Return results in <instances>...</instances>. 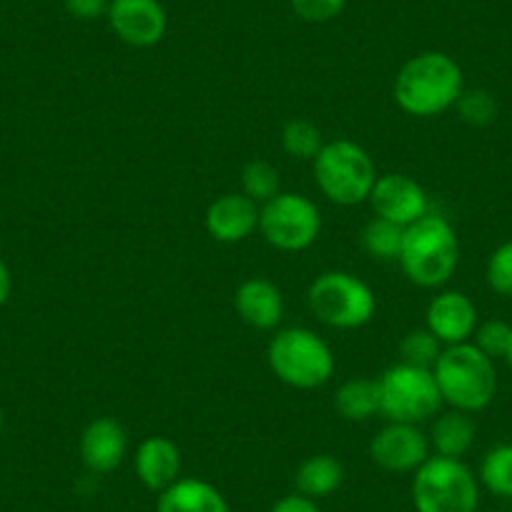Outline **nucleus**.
Listing matches in <instances>:
<instances>
[{"label": "nucleus", "mask_w": 512, "mask_h": 512, "mask_svg": "<svg viewBox=\"0 0 512 512\" xmlns=\"http://www.w3.org/2000/svg\"><path fill=\"white\" fill-rule=\"evenodd\" d=\"M465 91V76L447 53L425 51L410 58L395 78V101L405 113L432 118L455 108Z\"/></svg>", "instance_id": "obj_1"}, {"label": "nucleus", "mask_w": 512, "mask_h": 512, "mask_svg": "<svg viewBox=\"0 0 512 512\" xmlns=\"http://www.w3.org/2000/svg\"><path fill=\"white\" fill-rule=\"evenodd\" d=\"M400 267L412 284L422 289H440L455 277L460 264V241L445 216L430 211L405 229Z\"/></svg>", "instance_id": "obj_2"}, {"label": "nucleus", "mask_w": 512, "mask_h": 512, "mask_svg": "<svg viewBox=\"0 0 512 512\" xmlns=\"http://www.w3.org/2000/svg\"><path fill=\"white\" fill-rule=\"evenodd\" d=\"M432 374L437 379L445 405L462 412H482L497 395V369L495 359L472 342L452 344L442 349Z\"/></svg>", "instance_id": "obj_3"}, {"label": "nucleus", "mask_w": 512, "mask_h": 512, "mask_svg": "<svg viewBox=\"0 0 512 512\" xmlns=\"http://www.w3.org/2000/svg\"><path fill=\"white\" fill-rule=\"evenodd\" d=\"M267 362L279 382L294 390H317L332 379L334 352L307 327L279 329L267 349Z\"/></svg>", "instance_id": "obj_4"}, {"label": "nucleus", "mask_w": 512, "mask_h": 512, "mask_svg": "<svg viewBox=\"0 0 512 512\" xmlns=\"http://www.w3.org/2000/svg\"><path fill=\"white\" fill-rule=\"evenodd\" d=\"M312 166L317 189L337 206H357L369 201L379 176L369 151L349 139L324 144Z\"/></svg>", "instance_id": "obj_5"}, {"label": "nucleus", "mask_w": 512, "mask_h": 512, "mask_svg": "<svg viewBox=\"0 0 512 512\" xmlns=\"http://www.w3.org/2000/svg\"><path fill=\"white\" fill-rule=\"evenodd\" d=\"M377 382L379 415L387 417V422L422 425L437 417L440 407L445 405L432 369L397 362L390 369H384Z\"/></svg>", "instance_id": "obj_6"}, {"label": "nucleus", "mask_w": 512, "mask_h": 512, "mask_svg": "<svg viewBox=\"0 0 512 512\" xmlns=\"http://www.w3.org/2000/svg\"><path fill=\"white\" fill-rule=\"evenodd\" d=\"M412 502L417 512H477V477L462 460L430 455L412 477Z\"/></svg>", "instance_id": "obj_7"}, {"label": "nucleus", "mask_w": 512, "mask_h": 512, "mask_svg": "<svg viewBox=\"0 0 512 512\" xmlns=\"http://www.w3.org/2000/svg\"><path fill=\"white\" fill-rule=\"evenodd\" d=\"M309 309L334 329H359L377 312V297L367 282L349 272H324L309 284Z\"/></svg>", "instance_id": "obj_8"}, {"label": "nucleus", "mask_w": 512, "mask_h": 512, "mask_svg": "<svg viewBox=\"0 0 512 512\" xmlns=\"http://www.w3.org/2000/svg\"><path fill=\"white\" fill-rule=\"evenodd\" d=\"M259 231L279 251H304L322 234V214L304 194L279 191L259 209Z\"/></svg>", "instance_id": "obj_9"}, {"label": "nucleus", "mask_w": 512, "mask_h": 512, "mask_svg": "<svg viewBox=\"0 0 512 512\" xmlns=\"http://www.w3.org/2000/svg\"><path fill=\"white\" fill-rule=\"evenodd\" d=\"M430 452V437L410 422H387L369 442V457L384 472H415L430 460Z\"/></svg>", "instance_id": "obj_10"}, {"label": "nucleus", "mask_w": 512, "mask_h": 512, "mask_svg": "<svg viewBox=\"0 0 512 512\" xmlns=\"http://www.w3.org/2000/svg\"><path fill=\"white\" fill-rule=\"evenodd\" d=\"M106 18L118 41L134 48H151L161 43L169 26L159 0H111Z\"/></svg>", "instance_id": "obj_11"}, {"label": "nucleus", "mask_w": 512, "mask_h": 512, "mask_svg": "<svg viewBox=\"0 0 512 512\" xmlns=\"http://www.w3.org/2000/svg\"><path fill=\"white\" fill-rule=\"evenodd\" d=\"M369 204H372L374 214L379 219L392 221V224L402 226V229H407L415 221H420L422 216L430 214L427 191L407 174L377 176V184H374L372 194H369Z\"/></svg>", "instance_id": "obj_12"}, {"label": "nucleus", "mask_w": 512, "mask_h": 512, "mask_svg": "<svg viewBox=\"0 0 512 512\" xmlns=\"http://www.w3.org/2000/svg\"><path fill=\"white\" fill-rule=\"evenodd\" d=\"M425 327L440 339L442 347L470 342L477 329V307L465 292H437L427 304Z\"/></svg>", "instance_id": "obj_13"}, {"label": "nucleus", "mask_w": 512, "mask_h": 512, "mask_svg": "<svg viewBox=\"0 0 512 512\" xmlns=\"http://www.w3.org/2000/svg\"><path fill=\"white\" fill-rule=\"evenodd\" d=\"M126 452L128 435L121 422H116L113 417H96L93 422H88L78 440V455L93 475H108V472L118 470Z\"/></svg>", "instance_id": "obj_14"}, {"label": "nucleus", "mask_w": 512, "mask_h": 512, "mask_svg": "<svg viewBox=\"0 0 512 512\" xmlns=\"http://www.w3.org/2000/svg\"><path fill=\"white\" fill-rule=\"evenodd\" d=\"M259 209L262 206L241 191L239 194H221L206 209V231L211 239L221 241V244H239L259 229Z\"/></svg>", "instance_id": "obj_15"}, {"label": "nucleus", "mask_w": 512, "mask_h": 512, "mask_svg": "<svg viewBox=\"0 0 512 512\" xmlns=\"http://www.w3.org/2000/svg\"><path fill=\"white\" fill-rule=\"evenodd\" d=\"M234 307L241 322L254 329H277L284 319L282 289L264 277H251L239 284L234 294Z\"/></svg>", "instance_id": "obj_16"}, {"label": "nucleus", "mask_w": 512, "mask_h": 512, "mask_svg": "<svg viewBox=\"0 0 512 512\" xmlns=\"http://www.w3.org/2000/svg\"><path fill=\"white\" fill-rule=\"evenodd\" d=\"M134 470L141 485L151 492H164L181 477V450L164 435L146 437L136 447Z\"/></svg>", "instance_id": "obj_17"}, {"label": "nucleus", "mask_w": 512, "mask_h": 512, "mask_svg": "<svg viewBox=\"0 0 512 512\" xmlns=\"http://www.w3.org/2000/svg\"><path fill=\"white\" fill-rule=\"evenodd\" d=\"M156 512H231V507L211 482L199 477H179L159 495Z\"/></svg>", "instance_id": "obj_18"}, {"label": "nucleus", "mask_w": 512, "mask_h": 512, "mask_svg": "<svg viewBox=\"0 0 512 512\" xmlns=\"http://www.w3.org/2000/svg\"><path fill=\"white\" fill-rule=\"evenodd\" d=\"M427 437H430V447L435 450V455L462 460L475 445L477 425L470 412L452 410L450 407V410L435 417Z\"/></svg>", "instance_id": "obj_19"}, {"label": "nucleus", "mask_w": 512, "mask_h": 512, "mask_svg": "<svg viewBox=\"0 0 512 512\" xmlns=\"http://www.w3.org/2000/svg\"><path fill=\"white\" fill-rule=\"evenodd\" d=\"M294 482H297L299 495L319 500L342 487L344 467L334 455H312L299 465Z\"/></svg>", "instance_id": "obj_20"}, {"label": "nucleus", "mask_w": 512, "mask_h": 512, "mask_svg": "<svg viewBox=\"0 0 512 512\" xmlns=\"http://www.w3.org/2000/svg\"><path fill=\"white\" fill-rule=\"evenodd\" d=\"M334 407L347 422H367L379 415V382L369 377H352L334 397Z\"/></svg>", "instance_id": "obj_21"}, {"label": "nucleus", "mask_w": 512, "mask_h": 512, "mask_svg": "<svg viewBox=\"0 0 512 512\" xmlns=\"http://www.w3.org/2000/svg\"><path fill=\"white\" fill-rule=\"evenodd\" d=\"M402 239H405V229L387 219H379V216H374L362 231L364 251L379 262H397L402 251Z\"/></svg>", "instance_id": "obj_22"}, {"label": "nucleus", "mask_w": 512, "mask_h": 512, "mask_svg": "<svg viewBox=\"0 0 512 512\" xmlns=\"http://www.w3.org/2000/svg\"><path fill=\"white\" fill-rule=\"evenodd\" d=\"M279 191H282V179H279L277 166L269 164V161L256 159L241 169V194L249 196L259 206L274 199Z\"/></svg>", "instance_id": "obj_23"}, {"label": "nucleus", "mask_w": 512, "mask_h": 512, "mask_svg": "<svg viewBox=\"0 0 512 512\" xmlns=\"http://www.w3.org/2000/svg\"><path fill=\"white\" fill-rule=\"evenodd\" d=\"M282 146L292 159L299 161H314L319 151L324 149L322 131L317 123L307 121V118H294L284 126L282 131Z\"/></svg>", "instance_id": "obj_24"}, {"label": "nucleus", "mask_w": 512, "mask_h": 512, "mask_svg": "<svg viewBox=\"0 0 512 512\" xmlns=\"http://www.w3.org/2000/svg\"><path fill=\"white\" fill-rule=\"evenodd\" d=\"M480 480L492 495L512 497V445H497L482 457Z\"/></svg>", "instance_id": "obj_25"}, {"label": "nucleus", "mask_w": 512, "mask_h": 512, "mask_svg": "<svg viewBox=\"0 0 512 512\" xmlns=\"http://www.w3.org/2000/svg\"><path fill=\"white\" fill-rule=\"evenodd\" d=\"M442 349L445 347H442L440 339H437L427 327L410 329V332H407L400 342L402 362L415 364V367H425V369L435 367V362H437V357L442 354Z\"/></svg>", "instance_id": "obj_26"}, {"label": "nucleus", "mask_w": 512, "mask_h": 512, "mask_svg": "<svg viewBox=\"0 0 512 512\" xmlns=\"http://www.w3.org/2000/svg\"><path fill=\"white\" fill-rule=\"evenodd\" d=\"M455 108L457 116L470 126H490L497 118V101L485 88H465Z\"/></svg>", "instance_id": "obj_27"}, {"label": "nucleus", "mask_w": 512, "mask_h": 512, "mask_svg": "<svg viewBox=\"0 0 512 512\" xmlns=\"http://www.w3.org/2000/svg\"><path fill=\"white\" fill-rule=\"evenodd\" d=\"M512 327L502 319H487V322L477 324L475 334H472V344L480 352H485L490 359H505L507 344H510Z\"/></svg>", "instance_id": "obj_28"}, {"label": "nucleus", "mask_w": 512, "mask_h": 512, "mask_svg": "<svg viewBox=\"0 0 512 512\" xmlns=\"http://www.w3.org/2000/svg\"><path fill=\"white\" fill-rule=\"evenodd\" d=\"M485 277L492 292L512 299V239L492 251L490 259H487Z\"/></svg>", "instance_id": "obj_29"}, {"label": "nucleus", "mask_w": 512, "mask_h": 512, "mask_svg": "<svg viewBox=\"0 0 512 512\" xmlns=\"http://www.w3.org/2000/svg\"><path fill=\"white\" fill-rule=\"evenodd\" d=\"M292 11L307 23H327L344 11L347 0H289Z\"/></svg>", "instance_id": "obj_30"}, {"label": "nucleus", "mask_w": 512, "mask_h": 512, "mask_svg": "<svg viewBox=\"0 0 512 512\" xmlns=\"http://www.w3.org/2000/svg\"><path fill=\"white\" fill-rule=\"evenodd\" d=\"M68 16L78 18V21H96L108 13L111 0H63Z\"/></svg>", "instance_id": "obj_31"}, {"label": "nucleus", "mask_w": 512, "mask_h": 512, "mask_svg": "<svg viewBox=\"0 0 512 512\" xmlns=\"http://www.w3.org/2000/svg\"><path fill=\"white\" fill-rule=\"evenodd\" d=\"M269 512H319V507L312 497H304L299 492H294V495H284L282 500L274 502V507Z\"/></svg>", "instance_id": "obj_32"}, {"label": "nucleus", "mask_w": 512, "mask_h": 512, "mask_svg": "<svg viewBox=\"0 0 512 512\" xmlns=\"http://www.w3.org/2000/svg\"><path fill=\"white\" fill-rule=\"evenodd\" d=\"M11 292H13L11 269H8V264L3 262V256H0V307H3V304L8 302Z\"/></svg>", "instance_id": "obj_33"}, {"label": "nucleus", "mask_w": 512, "mask_h": 512, "mask_svg": "<svg viewBox=\"0 0 512 512\" xmlns=\"http://www.w3.org/2000/svg\"><path fill=\"white\" fill-rule=\"evenodd\" d=\"M505 359H507V364H510V367H512V334H510V344H507Z\"/></svg>", "instance_id": "obj_34"}, {"label": "nucleus", "mask_w": 512, "mask_h": 512, "mask_svg": "<svg viewBox=\"0 0 512 512\" xmlns=\"http://www.w3.org/2000/svg\"><path fill=\"white\" fill-rule=\"evenodd\" d=\"M3 425H6V417H3V410H0V435H3Z\"/></svg>", "instance_id": "obj_35"}]
</instances>
